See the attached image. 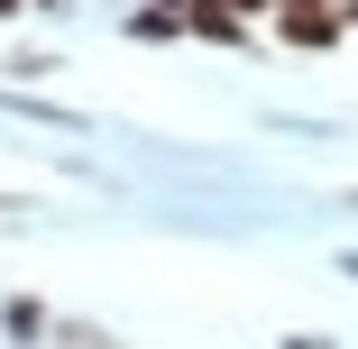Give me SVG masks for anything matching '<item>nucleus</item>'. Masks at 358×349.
Returning <instances> with one entry per match:
<instances>
[{
  "label": "nucleus",
  "instance_id": "nucleus-4",
  "mask_svg": "<svg viewBox=\"0 0 358 349\" xmlns=\"http://www.w3.org/2000/svg\"><path fill=\"white\" fill-rule=\"evenodd\" d=\"M285 349H331V340H303V331H294V340H285Z\"/></svg>",
  "mask_w": 358,
  "mask_h": 349
},
{
  "label": "nucleus",
  "instance_id": "nucleus-3",
  "mask_svg": "<svg viewBox=\"0 0 358 349\" xmlns=\"http://www.w3.org/2000/svg\"><path fill=\"white\" fill-rule=\"evenodd\" d=\"M19 10H37V0H0V19H19Z\"/></svg>",
  "mask_w": 358,
  "mask_h": 349
},
{
  "label": "nucleus",
  "instance_id": "nucleus-5",
  "mask_svg": "<svg viewBox=\"0 0 358 349\" xmlns=\"http://www.w3.org/2000/svg\"><path fill=\"white\" fill-rule=\"evenodd\" d=\"M340 10H349V28H358V0H340Z\"/></svg>",
  "mask_w": 358,
  "mask_h": 349
},
{
  "label": "nucleus",
  "instance_id": "nucleus-2",
  "mask_svg": "<svg viewBox=\"0 0 358 349\" xmlns=\"http://www.w3.org/2000/svg\"><path fill=\"white\" fill-rule=\"evenodd\" d=\"M46 349H120V340H110L101 322H55V331H46Z\"/></svg>",
  "mask_w": 358,
  "mask_h": 349
},
{
  "label": "nucleus",
  "instance_id": "nucleus-1",
  "mask_svg": "<svg viewBox=\"0 0 358 349\" xmlns=\"http://www.w3.org/2000/svg\"><path fill=\"white\" fill-rule=\"evenodd\" d=\"M0 331H10V340H46L55 322H46V304H37V294H10V304H0Z\"/></svg>",
  "mask_w": 358,
  "mask_h": 349
}]
</instances>
